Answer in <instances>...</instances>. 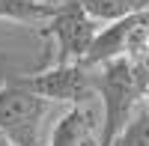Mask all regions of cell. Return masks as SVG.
Masks as SVG:
<instances>
[{"mask_svg":"<svg viewBox=\"0 0 149 146\" xmlns=\"http://www.w3.org/2000/svg\"><path fill=\"white\" fill-rule=\"evenodd\" d=\"M95 95L102 99V140L98 146H113L119 131L143 104V83L128 57H116L95 66Z\"/></svg>","mask_w":149,"mask_h":146,"instance_id":"obj_1","label":"cell"},{"mask_svg":"<svg viewBox=\"0 0 149 146\" xmlns=\"http://www.w3.org/2000/svg\"><path fill=\"white\" fill-rule=\"evenodd\" d=\"M3 75L45 102L72 107L95 99V69L84 63H51L42 72H3Z\"/></svg>","mask_w":149,"mask_h":146,"instance_id":"obj_2","label":"cell"},{"mask_svg":"<svg viewBox=\"0 0 149 146\" xmlns=\"http://www.w3.org/2000/svg\"><path fill=\"white\" fill-rule=\"evenodd\" d=\"M113 146H149V104L143 102L137 113L128 119V125L119 131Z\"/></svg>","mask_w":149,"mask_h":146,"instance_id":"obj_9","label":"cell"},{"mask_svg":"<svg viewBox=\"0 0 149 146\" xmlns=\"http://www.w3.org/2000/svg\"><path fill=\"white\" fill-rule=\"evenodd\" d=\"M140 3H143V6H149V0H140Z\"/></svg>","mask_w":149,"mask_h":146,"instance_id":"obj_11","label":"cell"},{"mask_svg":"<svg viewBox=\"0 0 149 146\" xmlns=\"http://www.w3.org/2000/svg\"><path fill=\"white\" fill-rule=\"evenodd\" d=\"M0 146H12V143H9V140H6L3 134H0Z\"/></svg>","mask_w":149,"mask_h":146,"instance_id":"obj_10","label":"cell"},{"mask_svg":"<svg viewBox=\"0 0 149 146\" xmlns=\"http://www.w3.org/2000/svg\"><path fill=\"white\" fill-rule=\"evenodd\" d=\"M146 48H149V6L131 12V15L119 18L113 24H104L102 33L95 36L84 66L95 69L116 57H137Z\"/></svg>","mask_w":149,"mask_h":146,"instance_id":"obj_5","label":"cell"},{"mask_svg":"<svg viewBox=\"0 0 149 146\" xmlns=\"http://www.w3.org/2000/svg\"><path fill=\"white\" fill-rule=\"evenodd\" d=\"M48 104L30 90L18 87L9 75H3L0 87V134L12 146H45L42 122L48 116Z\"/></svg>","mask_w":149,"mask_h":146,"instance_id":"obj_4","label":"cell"},{"mask_svg":"<svg viewBox=\"0 0 149 146\" xmlns=\"http://www.w3.org/2000/svg\"><path fill=\"white\" fill-rule=\"evenodd\" d=\"M98 140H102V119L86 102V104H72L57 119L45 146H98Z\"/></svg>","mask_w":149,"mask_h":146,"instance_id":"obj_6","label":"cell"},{"mask_svg":"<svg viewBox=\"0 0 149 146\" xmlns=\"http://www.w3.org/2000/svg\"><path fill=\"white\" fill-rule=\"evenodd\" d=\"M81 3L86 9V15L93 21H98V24H113L119 18L131 15V12L143 9L140 0H81Z\"/></svg>","mask_w":149,"mask_h":146,"instance_id":"obj_8","label":"cell"},{"mask_svg":"<svg viewBox=\"0 0 149 146\" xmlns=\"http://www.w3.org/2000/svg\"><path fill=\"white\" fill-rule=\"evenodd\" d=\"M102 24L86 15L81 0H57L51 21L39 27V36L54 45V63H84Z\"/></svg>","mask_w":149,"mask_h":146,"instance_id":"obj_3","label":"cell"},{"mask_svg":"<svg viewBox=\"0 0 149 146\" xmlns=\"http://www.w3.org/2000/svg\"><path fill=\"white\" fill-rule=\"evenodd\" d=\"M57 9V0H0V21L24 27H45Z\"/></svg>","mask_w":149,"mask_h":146,"instance_id":"obj_7","label":"cell"}]
</instances>
